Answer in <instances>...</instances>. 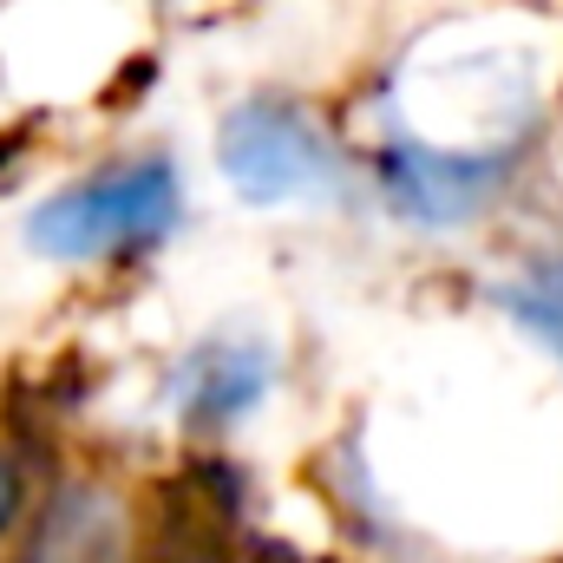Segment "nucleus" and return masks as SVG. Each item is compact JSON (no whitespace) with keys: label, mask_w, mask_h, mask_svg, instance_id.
<instances>
[{"label":"nucleus","mask_w":563,"mask_h":563,"mask_svg":"<svg viewBox=\"0 0 563 563\" xmlns=\"http://www.w3.org/2000/svg\"><path fill=\"white\" fill-rule=\"evenodd\" d=\"M177 170L164 157L99 170L26 217V243L53 263H99L119 250H144L177 223Z\"/></svg>","instance_id":"1"},{"label":"nucleus","mask_w":563,"mask_h":563,"mask_svg":"<svg viewBox=\"0 0 563 563\" xmlns=\"http://www.w3.org/2000/svg\"><path fill=\"white\" fill-rule=\"evenodd\" d=\"M217 164L250 203H321L341 190V157L295 106L250 99L223 119Z\"/></svg>","instance_id":"2"},{"label":"nucleus","mask_w":563,"mask_h":563,"mask_svg":"<svg viewBox=\"0 0 563 563\" xmlns=\"http://www.w3.org/2000/svg\"><path fill=\"white\" fill-rule=\"evenodd\" d=\"M380 190L394 197L400 217H413L426 230H445V223H465L492 203L498 164L465 157V151H432V144H394L380 157Z\"/></svg>","instance_id":"3"},{"label":"nucleus","mask_w":563,"mask_h":563,"mask_svg":"<svg viewBox=\"0 0 563 563\" xmlns=\"http://www.w3.org/2000/svg\"><path fill=\"white\" fill-rule=\"evenodd\" d=\"M263 387H269V354L217 341V347H197L190 367L177 374V407L197 426H223L236 413H250L263 400Z\"/></svg>","instance_id":"4"},{"label":"nucleus","mask_w":563,"mask_h":563,"mask_svg":"<svg viewBox=\"0 0 563 563\" xmlns=\"http://www.w3.org/2000/svg\"><path fill=\"white\" fill-rule=\"evenodd\" d=\"M119 558H125V511L92 485L66 492L46 511V525L33 531V551H26V563H119Z\"/></svg>","instance_id":"5"},{"label":"nucleus","mask_w":563,"mask_h":563,"mask_svg":"<svg viewBox=\"0 0 563 563\" xmlns=\"http://www.w3.org/2000/svg\"><path fill=\"white\" fill-rule=\"evenodd\" d=\"M498 308L563 361V263H531L525 276L498 282Z\"/></svg>","instance_id":"6"},{"label":"nucleus","mask_w":563,"mask_h":563,"mask_svg":"<svg viewBox=\"0 0 563 563\" xmlns=\"http://www.w3.org/2000/svg\"><path fill=\"white\" fill-rule=\"evenodd\" d=\"M7 505H13V478L0 472V518H7Z\"/></svg>","instance_id":"7"}]
</instances>
